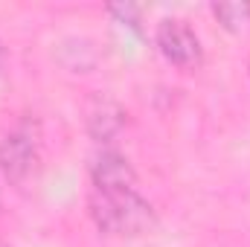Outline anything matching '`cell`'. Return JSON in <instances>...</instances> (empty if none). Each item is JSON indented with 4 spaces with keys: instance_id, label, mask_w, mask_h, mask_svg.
<instances>
[{
    "instance_id": "7",
    "label": "cell",
    "mask_w": 250,
    "mask_h": 247,
    "mask_svg": "<svg viewBox=\"0 0 250 247\" xmlns=\"http://www.w3.org/2000/svg\"><path fill=\"white\" fill-rule=\"evenodd\" d=\"M108 12H111L117 21H123V23H128L131 29L140 32V6H131V3H114V6H108Z\"/></svg>"
},
{
    "instance_id": "1",
    "label": "cell",
    "mask_w": 250,
    "mask_h": 247,
    "mask_svg": "<svg viewBox=\"0 0 250 247\" xmlns=\"http://www.w3.org/2000/svg\"><path fill=\"white\" fill-rule=\"evenodd\" d=\"M87 212L93 224L108 236H143L154 230L157 209L148 198L140 195V189H90L87 195Z\"/></svg>"
},
{
    "instance_id": "9",
    "label": "cell",
    "mask_w": 250,
    "mask_h": 247,
    "mask_svg": "<svg viewBox=\"0 0 250 247\" xmlns=\"http://www.w3.org/2000/svg\"><path fill=\"white\" fill-rule=\"evenodd\" d=\"M248 73H250V62H248Z\"/></svg>"
},
{
    "instance_id": "8",
    "label": "cell",
    "mask_w": 250,
    "mask_h": 247,
    "mask_svg": "<svg viewBox=\"0 0 250 247\" xmlns=\"http://www.w3.org/2000/svg\"><path fill=\"white\" fill-rule=\"evenodd\" d=\"M3 62H6V50H3V41H0V70H3Z\"/></svg>"
},
{
    "instance_id": "4",
    "label": "cell",
    "mask_w": 250,
    "mask_h": 247,
    "mask_svg": "<svg viewBox=\"0 0 250 247\" xmlns=\"http://www.w3.org/2000/svg\"><path fill=\"white\" fill-rule=\"evenodd\" d=\"M84 125H87V134L93 137V143H99L102 148H108L128 125V114L125 108L111 99V96H93L87 102V111H84Z\"/></svg>"
},
{
    "instance_id": "3",
    "label": "cell",
    "mask_w": 250,
    "mask_h": 247,
    "mask_svg": "<svg viewBox=\"0 0 250 247\" xmlns=\"http://www.w3.org/2000/svg\"><path fill=\"white\" fill-rule=\"evenodd\" d=\"M154 44H157V53L178 70H195L204 62L201 38L195 35V29L187 21L163 18L154 29Z\"/></svg>"
},
{
    "instance_id": "2",
    "label": "cell",
    "mask_w": 250,
    "mask_h": 247,
    "mask_svg": "<svg viewBox=\"0 0 250 247\" xmlns=\"http://www.w3.org/2000/svg\"><path fill=\"white\" fill-rule=\"evenodd\" d=\"M41 160V137L32 120H21L0 134V175L21 186L32 178Z\"/></svg>"
},
{
    "instance_id": "5",
    "label": "cell",
    "mask_w": 250,
    "mask_h": 247,
    "mask_svg": "<svg viewBox=\"0 0 250 247\" xmlns=\"http://www.w3.org/2000/svg\"><path fill=\"white\" fill-rule=\"evenodd\" d=\"M90 189H134L137 172L117 148H99L90 160Z\"/></svg>"
},
{
    "instance_id": "10",
    "label": "cell",
    "mask_w": 250,
    "mask_h": 247,
    "mask_svg": "<svg viewBox=\"0 0 250 247\" xmlns=\"http://www.w3.org/2000/svg\"><path fill=\"white\" fill-rule=\"evenodd\" d=\"M0 206H3V198H0Z\"/></svg>"
},
{
    "instance_id": "6",
    "label": "cell",
    "mask_w": 250,
    "mask_h": 247,
    "mask_svg": "<svg viewBox=\"0 0 250 247\" xmlns=\"http://www.w3.org/2000/svg\"><path fill=\"white\" fill-rule=\"evenodd\" d=\"M209 12L215 15V21L233 32V35H245L250 32V0H224V3H212Z\"/></svg>"
}]
</instances>
